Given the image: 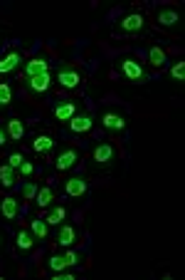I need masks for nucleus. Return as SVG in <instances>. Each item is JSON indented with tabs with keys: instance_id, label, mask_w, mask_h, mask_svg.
Instances as JSON below:
<instances>
[{
	"instance_id": "nucleus-4",
	"label": "nucleus",
	"mask_w": 185,
	"mask_h": 280,
	"mask_svg": "<svg viewBox=\"0 0 185 280\" xmlns=\"http://www.w3.org/2000/svg\"><path fill=\"white\" fill-rule=\"evenodd\" d=\"M65 191H67V196H72V198H79V196H84V193H87V181H84V179H79V176H74V179L67 181Z\"/></svg>"
},
{
	"instance_id": "nucleus-19",
	"label": "nucleus",
	"mask_w": 185,
	"mask_h": 280,
	"mask_svg": "<svg viewBox=\"0 0 185 280\" xmlns=\"http://www.w3.org/2000/svg\"><path fill=\"white\" fill-rule=\"evenodd\" d=\"M54 198V193H52V188L45 186V188H40L37 193H35V201H37V206H49V201Z\"/></svg>"
},
{
	"instance_id": "nucleus-30",
	"label": "nucleus",
	"mask_w": 185,
	"mask_h": 280,
	"mask_svg": "<svg viewBox=\"0 0 185 280\" xmlns=\"http://www.w3.org/2000/svg\"><path fill=\"white\" fill-rule=\"evenodd\" d=\"M32 171H35V166H32L30 162H23V164H20V174H23V176H30Z\"/></svg>"
},
{
	"instance_id": "nucleus-25",
	"label": "nucleus",
	"mask_w": 185,
	"mask_h": 280,
	"mask_svg": "<svg viewBox=\"0 0 185 280\" xmlns=\"http://www.w3.org/2000/svg\"><path fill=\"white\" fill-rule=\"evenodd\" d=\"M47 265H49V270H54V273H62V270L67 268V263H65V258L62 256H52Z\"/></svg>"
},
{
	"instance_id": "nucleus-26",
	"label": "nucleus",
	"mask_w": 185,
	"mask_h": 280,
	"mask_svg": "<svg viewBox=\"0 0 185 280\" xmlns=\"http://www.w3.org/2000/svg\"><path fill=\"white\" fill-rule=\"evenodd\" d=\"M170 74H173L178 82H185V62H178V65L170 70Z\"/></svg>"
},
{
	"instance_id": "nucleus-28",
	"label": "nucleus",
	"mask_w": 185,
	"mask_h": 280,
	"mask_svg": "<svg viewBox=\"0 0 185 280\" xmlns=\"http://www.w3.org/2000/svg\"><path fill=\"white\" fill-rule=\"evenodd\" d=\"M23 162H25V159H23V154H18V151L8 156V164H10L13 169H20V164H23Z\"/></svg>"
},
{
	"instance_id": "nucleus-24",
	"label": "nucleus",
	"mask_w": 185,
	"mask_h": 280,
	"mask_svg": "<svg viewBox=\"0 0 185 280\" xmlns=\"http://www.w3.org/2000/svg\"><path fill=\"white\" fill-rule=\"evenodd\" d=\"M18 248H20V251H30V248H32V235L27 233V231H20V233H18Z\"/></svg>"
},
{
	"instance_id": "nucleus-8",
	"label": "nucleus",
	"mask_w": 185,
	"mask_h": 280,
	"mask_svg": "<svg viewBox=\"0 0 185 280\" xmlns=\"http://www.w3.org/2000/svg\"><path fill=\"white\" fill-rule=\"evenodd\" d=\"M79 82H82V74L77 70H62L59 72V85H62V87L72 90V87H77Z\"/></svg>"
},
{
	"instance_id": "nucleus-27",
	"label": "nucleus",
	"mask_w": 185,
	"mask_h": 280,
	"mask_svg": "<svg viewBox=\"0 0 185 280\" xmlns=\"http://www.w3.org/2000/svg\"><path fill=\"white\" fill-rule=\"evenodd\" d=\"M65 263H67V268H70V265H79V253H74V251H67V253H65Z\"/></svg>"
},
{
	"instance_id": "nucleus-20",
	"label": "nucleus",
	"mask_w": 185,
	"mask_h": 280,
	"mask_svg": "<svg viewBox=\"0 0 185 280\" xmlns=\"http://www.w3.org/2000/svg\"><path fill=\"white\" fill-rule=\"evenodd\" d=\"M65 216H67V211L62 209V206H59V209H54V211H52V213H49V216L45 218L47 226H59V223L65 221Z\"/></svg>"
},
{
	"instance_id": "nucleus-14",
	"label": "nucleus",
	"mask_w": 185,
	"mask_h": 280,
	"mask_svg": "<svg viewBox=\"0 0 185 280\" xmlns=\"http://www.w3.org/2000/svg\"><path fill=\"white\" fill-rule=\"evenodd\" d=\"M0 213H3L5 218H15V216H18V201L10 198V196L3 198V201H0Z\"/></svg>"
},
{
	"instance_id": "nucleus-23",
	"label": "nucleus",
	"mask_w": 185,
	"mask_h": 280,
	"mask_svg": "<svg viewBox=\"0 0 185 280\" xmlns=\"http://www.w3.org/2000/svg\"><path fill=\"white\" fill-rule=\"evenodd\" d=\"M10 102H13V90H10V85L0 82V107H5V104H10Z\"/></svg>"
},
{
	"instance_id": "nucleus-3",
	"label": "nucleus",
	"mask_w": 185,
	"mask_h": 280,
	"mask_svg": "<svg viewBox=\"0 0 185 280\" xmlns=\"http://www.w3.org/2000/svg\"><path fill=\"white\" fill-rule=\"evenodd\" d=\"M141 27H143V15L141 13H131V15H126L121 20V30L124 32H139Z\"/></svg>"
},
{
	"instance_id": "nucleus-21",
	"label": "nucleus",
	"mask_w": 185,
	"mask_h": 280,
	"mask_svg": "<svg viewBox=\"0 0 185 280\" xmlns=\"http://www.w3.org/2000/svg\"><path fill=\"white\" fill-rule=\"evenodd\" d=\"M148 57H151V65H153V67H161V65H165V52H163L161 47H151Z\"/></svg>"
},
{
	"instance_id": "nucleus-12",
	"label": "nucleus",
	"mask_w": 185,
	"mask_h": 280,
	"mask_svg": "<svg viewBox=\"0 0 185 280\" xmlns=\"http://www.w3.org/2000/svg\"><path fill=\"white\" fill-rule=\"evenodd\" d=\"M158 23L163 27H173V25L180 23V15H178V10H161L158 13Z\"/></svg>"
},
{
	"instance_id": "nucleus-7",
	"label": "nucleus",
	"mask_w": 185,
	"mask_h": 280,
	"mask_svg": "<svg viewBox=\"0 0 185 280\" xmlns=\"http://www.w3.org/2000/svg\"><path fill=\"white\" fill-rule=\"evenodd\" d=\"M49 85H52L49 72L37 74V77H30V90H32V92H47V90H49Z\"/></svg>"
},
{
	"instance_id": "nucleus-6",
	"label": "nucleus",
	"mask_w": 185,
	"mask_h": 280,
	"mask_svg": "<svg viewBox=\"0 0 185 280\" xmlns=\"http://www.w3.org/2000/svg\"><path fill=\"white\" fill-rule=\"evenodd\" d=\"M121 70H124V74L129 77V79H143V67H141L136 60H124V65H121Z\"/></svg>"
},
{
	"instance_id": "nucleus-15",
	"label": "nucleus",
	"mask_w": 185,
	"mask_h": 280,
	"mask_svg": "<svg viewBox=\"0 0 185 280\" xmlns=\"http://www.w3.org/2000/svg\"><path fill=\"white\" fill-rule=\"evenodd\" d=\"M0 184L5 188H10L15 184V169H13L10 164H3V166H0Z\"/></svg>"
},
{
	"instance_id": "nucleus-22",
	"label": "nucleus",
	"mask_w": 185,
	"mask_h": 280,
	"mask_svg": "<svg viewBox=\"0 0 185 280\" xmlns=\"http://www.w3.org/2000/svg\"><path fill=\"white\" fill-rule=\"evenodd\" d=\"M30 231H32V235H37V238H45L47 235V221L45 218L32 221V223H30Z\"/></svg>"
},
{
	"instance_id": "nucleus-16",
	"label": "nucleus",
	"mask_w": 185,
	"mask_h": 280,
	"mask_svg": "<svg viewBox=\"0 0 185 280\" xmlns=\"http://www.w3.org/2000/svg\"><path fill=\"white\" fill-rule=\"evenodd\" d=\"M23 134H25L23 122H20V119H10V122H8V137L15 139V141H20L23 139Z\"/></svg>"
},
{
	"instance_id": "nucleus-29",
	"label": "nucleus",
	"mask_w": 185,
	"mask_h": 280,
	"mask_svg": "<svg viewBox=\"0 0 185 280\" xmlns=\"http://www.w3.org/2000/svg\"><path fill=\"white\" fill-rule=\"evenodd\" d=\"M35 193H37V188H35V184H27L25 186V191H23V196L30 201V198H35Z\"/></svg>"
},
{
	"instance_id": "nucleus-17",
	"label": "nucleus",
	"mask_w": 185,
	"mask_h": 280,
	"mask_svg": "<svg viewBox=\"0 0 185 280\" xmlns=\"http://www.w3.org/2000/svg\"><path fill=\"white\" fill-rule=\"evenodd\" d=\"M74 112H77V107H74L72 102H67V104H59V107L54 109V117L59 119V122H70V119L74 117Z\"/></svg>"
},
{
	"instance_id": "nucleus-13",
	"label": "nucleus",
	"mask_w": 185,
	"mask_h": 280,
	"mask_svg": "<svg viewBox=\"0 0 185 280\" xmlns=\"http://www.w3.org/2000/svg\"><path fill=\"white\" fill-rule=\"evenodd\" d=\"M124 117L121 114H114V112H109V114H104V127L106 129H111V132H121L124 129Z\"/></svg>"
},
{
	"instance_id": "nucleus-10",
	"label": "nucleus",
	"mask_w": 185,
	"mask_h": 280,
	"mask_svg": "<svg viewBox=\"0 0 185 280\" xmlns=\"http://www.w3.org/2000/svg\"><path fill=\"white\" fill-rule=\"evenodd\" d=\"M77 159H79V154H77L74 149H67V151H62V154H59V159H57V169H59V171H67V169H72V166L77 164Z\"/></svg>"
},
{
	"instance_id": "nucleus-9",
	"label": "nucleus",
	"mask_w": 185,
	"mask_h": 280,
	"mask_svg": "<svg viewBox=\"0 0 185 280\" xmlns=\"http://www.w3.org/2000/svg\"><path fill=\"white\" fill-rule=\"evenodd\" d=\"M20 65V52H8L3 60H0V74H8Z\"/></svg>"
},
{
	"instance_id": "nucleus-18",
	"label": "nucleus",
	"mask_w": 185,
	"mask_h": 280,
	"mask_svg": "<svg viewBox=\"0 0 185 280\" xmlns=\"http://www.w3.org/2000/svg\"><path fill=\"white\" fill-rule=\"evenodd\" d=\"M57 241H59V246H72V243L77 241V231H74L72 226H62V228H59V238H57Z\"/></svg>"
},
{
	"instance_id": "nucleus-31",
	"label": "nucleus",
	"mask_w": 185,
	"mask_h": 280,
	"mask_svg": "<svg viewBox=\"0 0 185 280\" xmlns=\"http://www.w3.org/2000/svg\"><path fill=\"white\" fill-rule=\"evenodd\" d=\"M3 144H8V134H5V132L0 129V146H3Z\"/></svg>"
},
{
	"instance_id": "nucleus-5",
	"label": "nucleus",
	"mask_w": 185,
	"mask_h": 280,
	"mask_svg": "<svg viewBox=\"0 0 185 280\" xmlns=\"http://www.w3.org/2000/svg\"><path fill=\"white\" fill-rule=\"evenodd\" d=\"M25 72H27V77L45 74V72H49V62H47V60H42V57H35V60H30V62H27Z\"/></svg>"
},
{
	"instance_id": "nucleus-1",
	"label": "nucleus",
	"mask_w": 185,
	"mask_h": 280,
	"mask_svg": "<svg viewBox=\"0 0 185 280\" xmlns=\"http://www.w3.org/2000/svg\"><path fill=\"white\" fill-rule=\"evenodd\" d=\"M114 156H116V151L111 144H99V146L94 149V162L96 164H111Z\"/></svg>"
},
{
	"instance_id": "nucleus-2",
	"label": "nucleus",
	"mask_w": 185,
	"mask_h": 280,
	"mask_svg": "<svg viewBox=\"0 0 185 280\" xmlns=\"http://www.w3.org/2000/svg\"><path fill=\"white\" fill-rule=\"evenodd\" d=\"M70 129L74 132V134H84V132H89L92 129V117L89 114H74V117L70 119Z\"/></svg>"
},
{
	"instance_id": "nucleus-11",
	"label": "nucleus",
	"mask_w": 185,
	"mask_h": 280,
	"mask_svg": "<svg viewBox=\"0 0 185 280\" xmlns=\"http://www.w3.org/2000/svg\"><path fill=\"white\" fill-rule=\"evenodd\" d=\"M52 146H54V139H52L49 134H40V137L35 139V144H32V149H35L37 154H49Z\"/></svg>"
}]
</instances>
